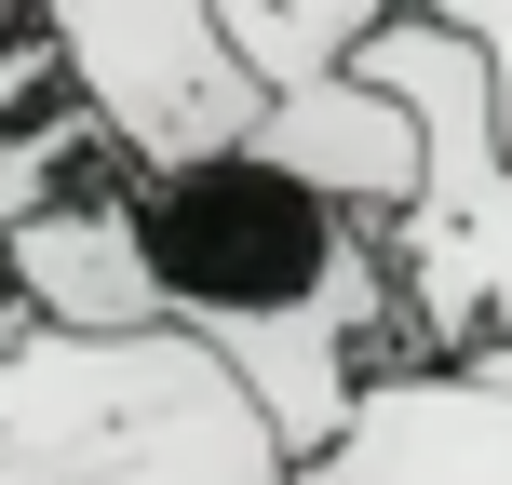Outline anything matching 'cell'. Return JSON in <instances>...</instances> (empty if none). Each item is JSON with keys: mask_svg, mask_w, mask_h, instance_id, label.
<instances>
[{"mask_svg": "<svg viewBox=\"0 0 512 485\" xmlns=\"http://www.w3.org/2000/svg\"><path fill=\"white\" fill-rule=\"evenodd\" d=\"M54 54H68V95L108 122V149L135 176H176V162H216L256 135L270 81L230 54L216 0H14Z\"/></svg>", "mask_w": 512, "mask_h": 485, "instance_id": "obj_3", "label": "cell"}, {"mask_svg": "<svg viewBox=\"0 0 512 485\" xmlns=\"http://www.w3.org/2000/svg\"><path fill=\"white\" fill-rule=\"evenodd\" d=\"M391 14H418V0H216V27H230V54L256 81H324V68H351L364 41H378Z\"/></svg>", "mask_w": 512, "mask_h": 485, "instance_id": "obj_8", "label": "cell"}, {"mask_svg": "<svg viewBox=\"0 0 512 485\" xmlns=\"http://www.w3.org/2000/svg\"><path fill=\"white\" fill-rule=\"evenodd\" d=\"M418 14H445L459 41H486V68H499V122H512V0H418Z\"/></svg>", "mask_w": 512, "mask_h": 485, "instance_id": "obj_9", "label": "cell"}, {"mask_svg": "<svg viewBox=\"0 0 512 485\" xmlns=\"http://www.w3.org/2000/svg\"><path fill=\"white\" fill-rule=\"evenodd\" d=\"M0 283H14L41 324H81V337H149V324H176V283H162L135 162H95L54 216H27V230L0 243Z\"/></svg>", "mask_w": 512, "mask_h": 485, "instance_id": "obj_6", "label": "cell"}, {"mask_svg": "<svg viewBox=\"0 0 512 485\" xmlns=\"http://www.w3.org/2000/svg\"><path fill=\"white\" fill-rule=\"evenodd\" d=\"M149 189V243L162 283H176V324H243V310H283L337 270V243L364 216H337L324 189H297L270 149H216L176 162V176H135Z\"/></svg>", "mask_w": 512, "mask_h": 485, "instance_id": "obj_4", "label": "cell"}, {"mask_svg": "<svg viewBox=\"0 0 512 485\" xmlns=\"http://www.w3.org/2000/svg\"><path fill=\"white\" fill-rule=\"evenodd\" d=\"M297 485H512V378L445 351L378 364L351 418L297 459Z\"/></svg>", "mask_w": 512, "mask_h": 485, "instance_id": "obj_5", "label": "cell"}, {"mask_svg": "<svg viewBox=\"0 0 512 485\" xmlns=\"http://www.w3.org/2000/svg\"><path fill=\"white\" fill-rule=\"evenodd\" d=\"M0 485H297V445L203 324L81 337L0 283Z\"/></svg>", "mask_w": 512, "mask_h": 485, "instance_id": "obj_1", "label": "cell"}, {"mask_svg": "<svg viewBox=\"0 0 512 485\" xmlns=\"http://www.w3.org/2000/svg\"><path fill=\"white\" fill-rule=\"evenodd\" d=\"M432 135V176L391 216V270H405V337L445 364L512 351V122H499V68L486 41H459L445 14H391L378 41L351 54Z\"/></svg>", "mask_w": 512, "mask_h": 485, "instance_id": "obj_2", "label": "cell"}, {"mask_svg": "<svg viewBox=\"0 0 512 485\" xmlns=\"http://www.w3.org/2000/svg\"><path fill=\"white\" fill-rule=\"evenodd\" d=\"M243 149H270L297 189H324L337 216H405L418 203V176H432V135H418V108L391 95L378 68H324V81H283L270 108H256V135Z\"/></svg>", "mask_w": 512, "mask_h": 485, "instance_id": "obj_7", "label": "cell"}]
</instances>
